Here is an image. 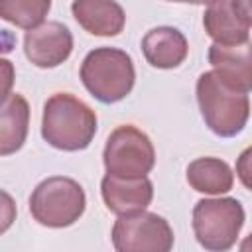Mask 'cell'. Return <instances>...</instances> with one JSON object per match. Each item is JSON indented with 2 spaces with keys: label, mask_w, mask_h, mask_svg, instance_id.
<instances>
[{
  "label": "cell",
  "mask_w": 252,
  "mask_h": 252,
  "mask_svg": "<svg viewBox=\"0 0 252 252\" xmlns=\"http://www.w3.org/2000/svg\"><path fill=\"white\" fill-rule=\"evenodd\" d=\"M96 132V114L81 98L57 93L47 98L41 118L43 140L63 152L85 150Z\"/></svg>",
  "instance_id": "cell-1"
},
{
  "label": "cell",
  "mask_w": 252,
  "mask_h": 252,
  "mask_svg": "<svg viewBox=\"0 0 252 252\" xmlns=\"http://www.w3.org/2000/svg\"><path fill=\"white\" fill-rule=\"evenodd\" d=\"M81 81L96 100L118 102L130 94L136 81L132 57L116 47H96L83 59Z\"/></svg>",
  "instance_id": "cell-2"
},
{
  "label": "cell",
  "mask_w": 252,
  "mask_h": 252,
  "mask_svg": "<svg viewBox=\"0 0 252 252\" xmlns=\"http://www.w3.org/2000/svg\"><path fill=\"white\" fill-rule=\"evenodd\" d=\"M197 100L207 126L222 138L236 136L246 126L250 114L248 94L222 83L213 71L197 79Z\"/></svg>",
  "instance_id": "cell-3"
},
{
  "label": "cell",
  "mask_w": 252,
  "mask_h": 252,
  "mask_svg": "<svg viewBox=\"0 0 252 252\" xmlns=\"http://www.w3.org/2000/svg\"><path fill=\"white\" fill-rule=\"evenodd\" d=\"M87 205L83 187L71 179L53 175L43 179L30 197L32 217L49 228H63L79 220Z\"/></svg>",
  "instance_id": "cell-4"
},
{
  "label": "cell",
  "mask_w": 252,
  "mask_h": 252,
  "mask_svg": "<svg viewBox=\"0 0 252 252\" xmlns=\"http://www.w3.org/2000/svg\"><path fill=\"white\" fill-rule=\"evenodd\" d=\"M244 224V209L236 199H203L193 209L197 242L209 252H226L238 240Z\"/></svg>",
  "instance_id": "cell-5"
},
{
  "label": "cell",
  "mask_w": 252,
  "mask_h": 252,
  "mask_svg": "<svg viewBox=\"0 0 252 252\" xmlns=\"http://www.w3.org/2000/svg\"><path fill=\"white\" fill-rule=\"evenodd\" d=\"M106 175L122 179L146 177L156 163V150L152 140L132 124L118 126L104 146Z\"/></svg>",
  "instance_id": "cell-6"
},
{
  "label": "cell",
  "mask_w": 252,
  "mask_h": 252,
  "mask_svg": "<svg viewBox=\"0 0 252 252\" xmlns=\"http://www.w3.org/2000/svg\"><path fill=\"white\" fill-rule=\"evenodd\" d=\"M112 244L116 252H171L173 230L163 217L142 211L114 222Z\"/></svg>",
  "instance_id": "cell-7"
},
{
  "label": "cell",
  "mask_w": 252,
  "mask_h": 252,
  "mask_svg": "<svg viewBox=\"0 0 252 252\" xmlns=\"http://www.w3.org/2000/svg\"><path fill=\"white\" fill-rule=\"evenodd\" d=\"M203 26L217 45H244L252 26V4L213 2L205 10Z\"/></svg>",
  "instance_id": "cell-8"
},
{
  "label": "cell",
  "mask_w": 252,
  "mask_h": 252,
  "mask_svg": "<svg viewBox=\"0 0 252 252\" xmlns=\"http://www.w3.org/2000/svg\"><path fill=\"white\" fill-rule=\"evenodd\" d=\"M24 51L26 57L41 69L57 67L71 55L73 35L61 22H47L26 33Z\"/></svg>",
  "instance_id": "cell-9"
},
{
  "label": "cell",
  "mask_w": 252,
  "mask_h": 252,
  "mask_svg": "<svg viewBox=\"0 0 252 252\" xmlns=\"http://www.w3.org/2000/svg\"><path fill=\"white\" fill-rule=\"evenodd\" d=\"M102 199L108 211L120 217L142 213L154 197V185L148 177L140 179H122L106 175L100 183Z\"/></svg>",
  "instance_id": "cell-10"
},
{
  "label": "cell",
  "mask_w": 252,
  "mask_h": 252,
  "mask_svg": "<svg viewBox=\"0 0 252 252\" xmlns=\"http://www.w3.org/2000/svg\"><path fill=\"white\" fill-rule=\"evenodd\" d=\"M209 63L215 67V75L238 93L248 94L252 89V61L250 45H217L209 49Z\"/></svg>",
  "instance_id": "cell-11"
},
{
  "label": "cell",
  "mask_w": 252,
  "mask_h": 252,
  "mask_svg": "<svg viewBox=\"0 0 252 252\" xmlns=\"http://www.w3.org/2000/svg\"><path fill=\"white\" fill-rule=\"evenodd\" d=\"M187 39L185 35L169 26L150 30L142 39V51L146 61L158 69L179 67L187 57Z\"/></svg>",
  "instance_id": "cell-12"
},
{
  "label": "cell",
  "mask_w": 252,
  "mask_h": 252,
  "mask_svg": "<svg viewBox=\"0 0 252 252\" xmlns=\"http://www.w3.org/2000/svg\"><path fill=\"white\" fill-rule=\"evenodd\" d=\"M75 20L93 35H116L124 28V10L118 2L106 0H77L71 6Z\"/></svg>",
  "instance_id": "cell-13"
},
{
  "label": "cell",
  "mask_w": 252,
  "mask_h": 252,
  "mask_svg": "<svg viewBox=\"0 0 252 252\" xmlns=\"http://www.w3.org/2000/svg\"><path fill=\"white\" fill-rule=\"evenodd\" d=\"M30 104L22 94H10L0 104V156L18 152L28 136Z\"/></svg>",
  "instance_id": "cell-14"
},
{
  "label": "cell",
  "mask_w": 252,
  "mask_h": 252,
  "mask_svg": "<svg viewBox=\"0 0 252 252\" xmlns=\"http://www.w3.org/2000/svg\"><path fill=\"white\" fill-rule=\"evenodd\" d=\"M187 181L199 193L220 195L232 189L234 177L226 161L217 158H199L189 163Z\"/></svg>",
  "instance_id": "cell-15"
},
{
  "label": "cell",
  "mask_w": 252,
  "mask_h": 252,
  "mask_svg": "<svg viewBox=\"0 0 252 252\" xmlns=\"http://www.w3.org/2000/svg\"><path fill=\"white\" fill-rule=\"evenodd\" d=\"M49 8V0H0V18L30 32L43 22Z\"/></svg>",
  "instance_id": "cell-16"
},
{
  "label": "cell",
  "mask_w": 252,
  "mask_h": 252,
  "mask_svg": "<svg viewBox=\"0 0 252 252\" xmlns=\"http://www.w3.org/2000/svg\"><path fill=\"white\" fill-rule=\"evenodd\" d=\"M16 201L10 193L0 189V234H4L16 220Z\"/></svg>",
  "instance_id": "cell-17"
},
{
  "label": "cell",
  "mask_w": 252,
  "mask_h": 252,
  "mask_svg": "<svg viewBox=\"0 0 252 252\" xmlns=\"http://www.w3.org/2000/svg\"><path fill=\"white\" fill-rule=\"evenodd\" d=\"M14 77H16V71L12 61L0 57V104L10 96V91L14 87Z\"/></svg>",
  "instance_id": "cell-18"
}]
</instances>
